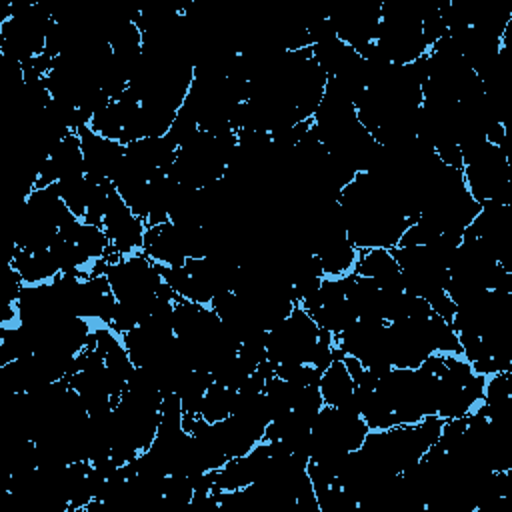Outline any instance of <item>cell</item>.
Segmentation results:
<instances>
[{"label": "cell", "instance_id": "obj_1", "mask_svg": "<svg viewBox=\"0 0 512 512\" xmlns=\"http://www.w3.org/2000/svg\"><path fill=\"white\" fill-rule=\"evenodd\" d=\"M318 388H320L324 406H334V408L360 414L358 402H356V384L342 354H338L322 372Z\"/></svg>", "mask_w": 512, "mask_h": 512}, {"label": "cell", "instance_id": "obj_2", "mask_svg": "<svg viewBox=\"0 0 512 512\" xmlns=\"http://www.w3.org/2000/svg\"><path fill=\"white\" fill-rule=\"evenodd\" d=\"M234 400H236V390L228 388L216 380H212L202 396L198 414L202 420H206L208 424H216L224 418H228L232 414L234 408Z\"/></svg>", "mask_w": 512, "mask_h": 512}]
</instances>
